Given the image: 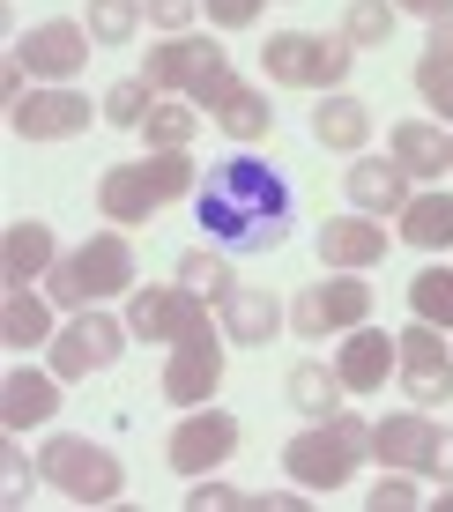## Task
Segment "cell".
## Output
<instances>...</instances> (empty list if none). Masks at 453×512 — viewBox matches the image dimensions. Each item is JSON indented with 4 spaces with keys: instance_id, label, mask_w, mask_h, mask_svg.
I'll use <instances>...</instances> for the list:
<instances>
[{
    "instance_id": "cell-1",
    "label": "cell",
    "mask_w": 453,
    "mask_h": 512,
    "mask_svg": "<svg viewBox=\"0 0 453 512\" xmlns=\"http://www.w3.org/2000/svg\"><path fill=\"white\" fill-rule=\"evenodd\" d=\"M201 231L216 245H238V253H275L290 231V179L260 156H231V164H208L194 186Z\"/></svg>"
},
{
    "instance_id": "cell-2",
    "label": "cell",
    "mask_w": 453,
    "mask_h": 512,
    "mask_svg": "<svg viewBox=\"0 0 453 512\" xmlns=\"http://www.w3.org/2000/svg\"><path fill=\"white\" fill-rule=\"evenodd\" d=\"M194 186H201L194 149H149V156H134V164H112V171L97 179V216L119 223V231H134V223H149L156 208L194 201Z\"/></svg>"
},
{
    "instance_id": "cell-3",
    "label": "cell",
    "mask_w": 453,
    "mask_h": 512,
    "mask_svg": "<svg viewBox=\"0 0 453 512\" xmlns=\"http://www.w3.org/2000/svg\"><path fill=\"white\" fill-rule=\"evenodd\" d=\"M45 297L60 312H90V305H104V297H134V238L119 231V223H104L97 238H82L75 253L52 260Z\"/></svg>"
},
{
    "instance_id": "cell-4",
    "label": "cell",
    "mask_w": 453,
    "mask_h": 512,
    "mask_svg": "<svg viewBox=\"0 0 453 512\" xmlns=\"http://www.w3.org/2000/svg\"><path fill=\"white\" fill-rule=\"evenodd\" d=\"M364 461H372V423L342 416V409L327 416V423H305V431L283 446V475L298 490H312V498H335Z\"/></svg>"
},
{
    "instance_id": "cell-5",
    "label": "cell",
    "mask_w": 453,
    "mask_h": 512,
    "mask_svg": "<svg viewBox=\"0 0 453 512\" xmlns=\"http://www.w3.org/2000/svg\"><path fill=\"white\" fill-rule=\"evenodd\" d=\"M260 60H268V82L275 90H342V75L357 67V45L342 38V30H275L268 45H260Z\"/></svg>"
},
{
    "instance_id": "cell-6",
    "label": "cell",
    "mask_w": 453,
    "mask_h": 512,
    "mask_svg": "<svg viewBox=\"0 0 453 512\" xmlns=\"http://www.w3.org/2000/svg\"><path fill=\"white\" fill-rule=\"evenodd\" d=\"M38 475L60 490L67 505H112L119 490H127L119 453L112 446H90V438H75V431H52L38 446Z\"/></svg>"
},
{
    "instance_id": "cell-7",
    "label": "cell",
    "mask_w": 453,
    "mask_h": 512,
    "mask_svg": "<svg viewBox=\"0 0 453 512\" xmlns=\"http://www.w3.org/2000/svg\"><path fill=\"white\" fill-rule=\"evenodd\" d=\"M364 320H372V290H364V275H350V268H327L320 282H305V290L290 297V334H305V342L350 334Z\"/></svg>"
},
{
    "instance_id": "cell-8",
    "label": "cell",
    "mask_w": 453,
    "mask_h": 512,
    "mask_svg": "<svg viewBox=\"0 0 453 512\" xmlns=\"http://www.w3.org/2000/svg\"><path fill=\"white\" fill-rule=\"evenodd\" d=\"M127 327L142 334V342H194V334H216L208 320V297H194L186 282H149V290L127 297Z\"/></svg>"
},
{
    "instance_id": "cell-9",
    "label": "cell",
    "mask_w": 453,
    "mask_h": 512,
    "mask_svg": "<svg viewBox=\"0 0 453 512\" xmlns=\"http://www.w3.org/2000/svg\"><path fill=\"white\" fill-rule=\"evenodd\" d=\"M127 320H112V312H67V327L52 334V372L60 379H90V372H112L119 349H127Z\"/></svg>"
},
{
    "instance_id": "cell-10",
    "label": "cell",
    "mask_w": 453,
    "mask_h": 512,
    "mask_svg": "<svg viewBox=\"0 0 453 512\" xmlns=\"http://www.w3.org/2000/svg\"><path fill=\"white\" fill-rule=\"evenodd\" d=\"M402 394L416 401V409H446L453 401V349H446V327L431 320H409L402 327Z\"/></svg>"
},
{
    "instance_id": "cell-11",
    "label": "cell",
    "mask_w": 453,
    "mask_h": 512,
    "mask_svg": "<svg viewBox=\"0 0 453 512\" xmlns=\"http://www.w3.org/2000/svg\"><path fill=\"white\" fill-rule=\"evenodd\" d=\"M90 23H67V15H52V23H30L23 38H15V60L30 67V82H75L82 67H90Z\"/></svg>"
},
{
    "instance_id": "cell-12",
    "label": "cell",
    "mask_w": 453,
    "mask_h": 512,
    "mask_svg": "<svg viewBox=\"0 0 453 512\" xmlns=\"http://www.w3.org/2000/svg\"><path fill=\"white\" fill-rule=\"evenodd\" d=\"M231 453H238V416H223L216 401H201V409L179 416V431H171L164 461L179 468V475H216Z\"/></svg>"
},
{
    "instance_id": "cell-13",
    "label": "cell",
    "mask_w": 453,
    "mask_h": 512,
    "mask_svg": "<svg viewBox=\"0 0 453 512\" xmlns=\"http://www.w3.org/2000/svg\"><path fill=\"white\" fill-rule=\"evenodd\" d=\"M8 127L23 141H67L90 127V97L75 90V82H45V90H23L8 104Z\"/></svg>"
},
{
    "instance_id": "cell-14",
    "label": "cell",
    "mask_w": 453,
    "mask_h": 512,
    "mask_svg": "<svg viewBox=\"0 0 453 512\" xmlns=\"http://www.w3.org/2000/svg\"><path fill=\"white\" fill-rule=\"evenodd\" d=\"M223 334H194V342H179L164 357V401L171 409H201V401H216L223 386Z\"/></svg>"
},
{
    "instance_id": "cell-15",
    "label": "cell",
    "mask_w": 453,
    "mask_h": 512,
    "mask_svg": "<svg viewBox=\"0 0 453 512\" xmlns=\"http://www.w3.org/2000/svg\"><path fill=\"white\" fill-rule=\"evenodd\" d=\"M312 245H320V268L364 275V268H379V260H387V245H402V238H387V216H364V208H350V216H327Z\"/></svg>"
},
{
    "instance_id": "cell-16",
    "label": "cell",
    "mask_w": 453,
    "mask_h": 512,
    "mask_svg": "<svg viewBox=\"0 0 453 512\" xmlns=\"http://www.w3.org/2000/svg\"><path fill=\"white\" fill-rule=\"evenodd\" d=\"M335 372L350 394H387V379L402 372V334H387V327H350L342 334V357H335Z\"/></svg>"
},
{
    "instance_id": "cell-17",
    "label": "cell",
    "mask_w": 453,
    "mask_h": 512,
    "mask_svg": "<svg viewBox=\"0 0 453 512\" xmlns=\"http://www.w3.org/2000/svg\"><path fill=\"white\" fill-rule=\"evenodd\" d=\"M342 193H350V208H364V216H402L416 179L394 156H350V179H342Z\"/></svg>"
},
{
    "instance_id": "cell-18",
    "label": "cell",
    "mask_w": 453,
    "mask_h": 512,
    "mask_svg": "<svg viewBox=\"0 0 453 512\" xmlns=\"http://www.w3.org/2000/svg\"><path fill=\"white\" fill-rule=\"evenodd\" d=\"M60 372H30V364H15L8 379H0V423H8V431H38V423H52L60 416Z\"/></svg>"
},
{
    "instance_id": "cell-19",
    "label": "cell",
    "mask_w": 453,
    "mask_h": 512,
    "mask_svg": "<svg viewBox=\"0 0 453 512\" xmlns=\"http://www.w3.org/2000/svg\"><path fill=\"white\" fill-rule=\"evenodd\" d=\"M431 438H439V416H431V409L379 416V423H372V461H379V468H409V475H424Z\"/></svg>"
},
{
    "instance_id": "cell-20",
    "label": "cell",
    "mask_w": 453,
    "mask_h": 512,
    "mask_svg": "<svg viewBox=\"0 0 453 512\" xmlns=\"http://www.w3.org/2000/svg\"><path fill=\"white\" fill-rule=\"evenodd\" d=\"M216 52V38H201V30H179V38H156L149 45V60H142V75L156 82V97H186L194 90V75H201V60Z\"/></svg>"
},
{
    "instance_id": "cell-21",
    "label": "cell",
    "mask_w": 453,
    "mask_h": 512,
    "mask_svg": "<svg viewBox=\"0 0 453 512\" xmlns=\"http://www.w3.org/2000/svg\"><path fill=\"white\" fill-rule=\"evenodd\" d=\"M52 260H60V245H52V223H8V231H0V282H8V290H30V282H45Z\"/></svg>"
},
{
    "instance_id": "cell-22",
    "label": "cell",
    "mask_w": 453,
    "mask_h": 512,
    "mask_svg": "<svg viewBox=\"0 0 453 512\" xmlns=\"http://www.w3.org/2000/svg\"><path fill=\"white\" fill-rule=\"evenodd\" d=\"M52 297H45V282H30V290H8V305H0V342L15 349V357H30V349H52Z\"/></svg>"
},
{
    "instance_id": "cell-23",
    "label": "cell",
    "mask_w": 453,
    "mask_h": 512,
    "mask_svg": "<svg viewBox=\"0 0 453 512\" xmlns=\"http://www.w3.org/2000/svg\"><path fill=\"white\" fill-rule=\"evenodd\" d=\"M312 141L335 149V156H364V141H372V112H364V97L327 90L320 104H312Z\"/></svg>"
},
{
    "instance_id": "cell-24",
    "label": "cell",
    "mask_w": 453,
    "mask_h": 512,
    "mask_svg": "<svg viewBox=\"0 0 453 512\" xmlns=\"http://www.w3.org/2000/svg\"><path fill=\"white\" fill-rule=\"evenodd\" d=\"M283 327H290V312L275 305L268 290H246V282H238V290L223 297V334H231L238 349H268Z\"/></svg>"
},
{
    "instance_id": "cell-25",
    "label": "cell",
    "mask_w": 453,
    "mask_h": 512,
    "mask_svg": "<svg viewBox=\"0 0 453 512\" xmlns=\"http://www.w3.org/2000/svg\"><path fill=\"white\" fill-rule=\"evenodd\" d=\"M387 156L409 171V179H446V134L431 127V119H394L387 127Z\"/></svg>"
},
{
    "instance_id": "cell-26",
    "label": "cell",
    "mask_w": 453,
    "mask_h": 512,
    "mask_svg": "<svg viewBox=\"0 0 453 512\" xmlns=\"http://www.w3.org/2000/svg\"><path fill=\"white\" fill-rule=\"evenodd\" d=\"M394 238L416 253H453V193H409V208L394 216Z\"/></svg>"
},
{
    "instance_id": "cell-27",
    "label": "cell",
    "mask_w": 453,
    "mask_h": 512,
    "mask_svg": "<svg viewBox=\"0 0 453 512\" xmlns=\"http://www.w3.org/2000/svg\"><path fill=\"white\" fill-rule=\"evenodd\" d=\"M283 386H290V409H298V416H312V423H327V416L342 409V401H350L342 372H335V364H320V357H298Z\"/></svg>"
},
{
    "instance_id": "cell-28",
    "label": "cell",
    "mask_w": 453,
    "mask_h": 512,
    "mask_svg": "<svg viewBox=\"0 0 453 512\" xmlns=\"http://www.w3.org/2000/svg\"><path fill=\"white\" fill-rule=\"evenodd\" d=\"M216 127L238 141V149H260L268 141V127H275V112H268V90H253V82H238L231 97L216 104Z\"/></svg>"
},
{
    "instance_id": "cell-29",
    "label": "cell",
    "mask_w": 453,
    "mask_h": 512,
    "mask_svg": "<svg viewBox=\"0 0 453 512\" xmlns=\"http://www.w3.org/2000/svg\"><path fill=\"white\" fill-rule=\"evenodd\" d=\"M201 127H208V112L194 97H156V112L142 119V141H149V149H194Z\"/></svg>"
},
{
    "instance_id": "cell-30",
    "label": "cell",
    "mask_w": 453,
    "mask_h": 512,
    "mask_svg": "<svg viewBox=\"0 0 453 512\" xmlns=\"http://www.w3.org/2000/svg\"><path fill=\"white\" fill-rule=\"evenodd\" d=\"M171 282H186V290H194V297H208V305H223V297L238 290L231 260H223L216 245H186V253H179V275H171Z\"/></svg>"
},
{
    "instance_id": "cell-31",
    "label": "cell",
    "mask_w": 453,
    "mask_h": 512,
    "mask_svg": "<svg viewBox=\"0 0 453 512\" xmlns=\"http://www.w3.org/2000/svg\"><path fill=\"white\" fill-rule=\"evenodd\" d=\"M149 112H156V82H149V75H127V82H112V90L97 97V119H104V127H134V134H142Z\"/></svg>"
},
{
    "instance_id": "cell-32",
    "label": "cell",
    "mask_w": 453,
    "mask_h": 512,
    "mask_svg": "<svg viewBox=\"0 0 453 512\" xmlns=\"http://www.w3.org/2000/svg\"><path fill=\"white\" fill-rule=\"evenodd\" d=\"M394 23H402L394 0H350V8H342V38H350L357 52H379L394 38Z\"/></svg>"
},
{
    "instance_id": "cell-33",
    "label": "cell",
    "mask_w": 453,
    "mask_h": 512,
    "mask_svg": "<svg viewBox=\"0 0 453 512\" xmlns=\"http://www.w3.org/2000/svg\"><path fill=\"white\" fill-rule=\"evenodd\" d=\"M409 312L453 334V268H416L409 275Z\"/></svg>"
},
{
    "instance_id": "cell-34",
    "label": "cell",
    "mask_w": 453,
    "mask_h": 512,
    "mask_svg": "<svg viewBox=\"0 0 453 512\" xmlns=\"http://www.w3.org/2000/svg\"><path fill=\"white\" fill-rule=\"evenodd\" d=\"M142 15H149V0H90V38L97 45H134Z\"/></svg>"
},
{
    "instance_id": "cell-35",
    "label": "cell",
    "mask_w": 453,
    "mask_h": 512,
    "mask_svg": "<svg viewBox=\"0 0 453 512\" xmlns=\"http://www.w3.org/2000/svg\"><path fill=\"white\" fill-rule=\"evenodd\" d=\"M231 90H238V75H231V52H223V45H216V52H208V60H201V75H194V90H186V97H194V104H201V112H208V119H216V104H223V97H231Z\"/></svg>"
},
{
    "instance_id": "cell-36",
    "label": "cell",
    "mask_w": 453,
    "mask_h": 512,
    "mask_svg": "<svg viewBox=\"0 0 453 512\" xmlns=\"http://www.w3.org/2000/svg\"><path fill=\"white\" fill-rule=\"evenodd\" d=\"M409 82H416V97L431 104V119H453V67H446V60H431V52H424Z\"/></svg>"
},
{
    "instance_id": "cell-37",
    "label": "cell",
    "mask_w": 453,
    "mask_h": 512,
    "mask_svg": "<svg viewBox=\"0 0 453 512\" xmlns=\"http://www.w3.org/2000/svg\"><path fill=\"white\" fill-rule=\"evenodd\" d=\"M364 505H372V512H409V505H416V483H409V468H387L372 490H364Z\"/></svg>"
},
{
    "instance_id": "cell-38",
    "label": "cell",
    "mask_w": 453,
    "mask_h": 512,
    "mask_svg": "<svg viewBox=\"0 0 453 512\" xmlns=\"http://www.w3.org/2000/svg\"><path fill=\"white\" fill-rule=\"evenodd\" d=\"M0 468H8V505H23L30 475H38V461H23V431H8V446H0Z\"/></svg>"
},
{
    "instance_id": "cell-39",
    "label": "cell",
    "mask_w": 453,
    "mask_h": 512,
    "mask_svg": "<svg viewBox=\"0 0 453 512\" xmlns=\"http://www.w3.org/2000/svg\"><path fill=\"white\" fill-rule=\"evenodd\" d=\"M194 15H201V0H149V23L164 30V38H179V30H194Z\"/></svg>"
},
{
    "instance_id": "cell-40",
    "label": "cell",
    "mask_w": 453,
    "mask_h": 512,
    "mask_svg": "<svg viewBox=\"0 0 453 512\" xmlns=\"http://www.w3.org/2000/svg\"><path fill=\"white\" fill-rule=\"evenodd\" d=\"M201 8H208V23H216V30H246V23H260L268 0H201Z\"/></svg>"
},
{
    "instance_id": "cell-41",
    "label": "cell",
    "mask_w": 453,
    "mask_h": 512,
    "mask_svg": "<svg viewBox=\"0 0 453 512\" xmlns=\"http://www.w3.org/2000/svg\"><path fill=\"white\" fill-rule=\"evenodd\" d=\"M186 505L194 512H223V505H246L231 483H216V475H194V490H186Z\"/></svg>"
},
{
    "instance_id": "cell-42",
    "label": "cell",
    "mask_w": 453,
    "mask_h": 512,
    "mask_svg": "<svg viewBox=\"0 0 453 512\" xmlns=\"http://www.w3.org/2000/svg\"><path fill=\"white\" fill-rule=\"evenodd\" d=\"M424 475L453 483V423H439V438H431V461H424Z\"/></svg>"
},
{
    "instance_id": "cell-43",
    "label": "cell",
    "mask_w": 453,
    "mask_h": 512,
    "mask_svg": "<svg viewBox=\"0 0 453 512\" xmlns=\"http://www.w3.org/2000/svg\"><path fill=\"white\" fill-rule=\"evenodd\" d=\"M424 52H431V60H446V67H453V15H439V23H431V45H424Z\"/></svg>"
},
{
    "instance_id": "cell-44",
    "label": "cell",
    "mask_w": 453,
    "mask_h": 512,
    "mask_svg": "<svg viewBox=\"0 0 453 512\" xmlns=\"http://www.w3.org/2000/svg\"><path fill=\"white\" fill-rule=\"evenodd\" d=\"M402 15H424V23H439V15H453V0H394Z\"/></svg>"
},
{
    "instance_id": "cell-45",
    "label": "cell",
    "mask_w": 453,
    "mask_h": 512,
    "mask_svg": "<svg viewBox=\"0 0 453 512\" xmlns=\"http://www.w3.org/2000/svg\"><path fill=\"white\" fill-rule=\"evenodd\" d=\"M439 512H453V483H446V490H439Z\"/></svg>"
},
{
    "instance_id": "cell-46",
    "label": "cell",
    "mask_w": 453,
    "mask_h": 512,
    "mask_svg": "<svg viewBox=\"0 0 453 512\" xmlns=\"http://www.w3.org/2000/svg\"><path fill=\"white\" fill-rule=\"evenodd\" d=\"M446 164H453V141H446Z\"/></svg>"
}]
</instances>
